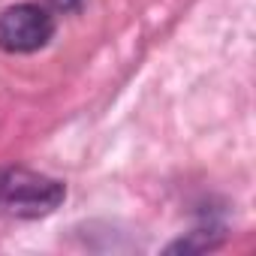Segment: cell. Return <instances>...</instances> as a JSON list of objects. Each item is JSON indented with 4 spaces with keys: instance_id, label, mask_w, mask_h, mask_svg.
Here are the masks:
<instances>
[{
    "instance_id": "6da1fadb",
    "label": "cell",
    "mask_w": 256,
    "mask_h": 256,
    "mask_svg": "<svg viewBox=\"0 0 256 256\" xmlns=\"http://www.w3.org/2000/svg\"><path fill=\"white\" fill-rule=\"evenodd\" d=\"M64 199V181L24 166H0V214L16 220H40L54 214Z\"/></svg>"
},
{
    "instance_id": "7a4b0ae2",
    "label": "cell",
    "mask_w": 256,
    "mask_h": 256,
    "mask_svg": "<svg viewBox=\"0 0 256 256\" xmlns=\"http://www.w3.org/2000/svg\"><path fill=\"white\" fill-rule=\"evenodd\" d=\"M54 16L40 4H16L0 12V48L10 54H34L54 36Z\"/></svg>"
},
{
    "instance_id": "3957f363",
    "label": "cell",
    "mask_w": 256,
    "mask_h": 256,
    "mask_svg": "<svg viewBox=\"0 0 256 256\" xmlns=\"http://www.w3.org/2000/svg\"><path fill=\"white\" fill-rule=\"evenodd\" d=\"M226 241V232L220 226H202V229H193L187 235H181L178 241H172L166 247V253H208V250H217L220 244Z\"/></svg>"
},
{
    "instance_id": "277c9868",
    "label": "cell",
    "mask_w": 256,
    "mask_h": 256,
    "mask_svg": "<svg viewBox=\"0 0 256 256\" xmlns=\"http://www.w3.org/2000/svg\"><path fill=\"white\" fill-rule=\"evenodd\" d=\"M48 4L54 6V12H64V16H70V12H78L82 0H48Z\"/></svg>"
}]
</instances>
